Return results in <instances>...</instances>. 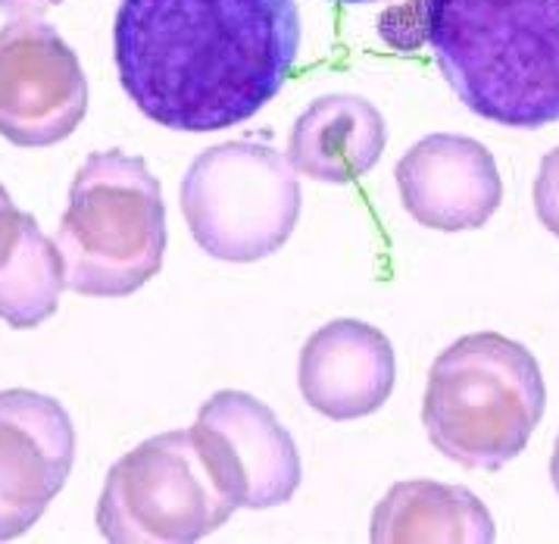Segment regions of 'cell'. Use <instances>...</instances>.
I'll return each instance as SVG.
<instances>
[{"label":"cell","instance_id":"9a60e30c","mask_svg":"<svg viewBox=\"0 0 559 544\" xmlns=\"http://www.w3.org/2000/svg\"><path fill=\"white\" fill-rule=\"evenodd\" d=\"M535 210L540 226L559 238V147L540 159L535 179Z\"/></svg>","mask_w":559,"mask_h":544},{"label":"cell","instance_id":"8fae6325","mask_svg":"<svg viewBox=\"0 0 559 544\" xmlns=\"http://www.w3.org/2000/svg\"><path fill=\"white\" fill-rule=\"evenodd\" d=\"M397 379L394 347L384 332L359 319L316 329L300 351L297 382L304 401L337 423L381 410Z\"/></svg>","mask_w":559,"mask_h":544},{"label":"cell","instance_id":"52a82bcc","mask_svg":"<svg viewBox=\"0 0 559 544\" xmlns=\"http://www.w3.org/2000/svg\"><path fill=\"white\" fill-rule=\"evenodd\" d=\"M88 114V79L75 50L41 20L0 28V138L50 147Z\"/></svg>","mask_w":559,"mask_h":544},{"label":"cell","instance_id":"8992f818","mask_svg":"<svg viewBox=\"0 0 559 544\" xmlns=\"http://www.w3.org/2000/svg\"><path fill=\"white\" fill-rule=\"evenodd\" d=\"M235 510L194 431H163L107 473L97 529L116 544H191L213 535Z\"/></svg>","mask_w":559,"mask_h":544},{"label":"cell","instance_id":"2e32d148","mask_svg":"<svg viewBox=\"0 0 559 544\" xmlns=\"http://www.w3.org/2000/svg\"><path fill=\"white\" fill-rule=\"evenodd\" d=\"M63 0H0V13L13 20H41L47 10L60 7Z\"/></svg>","mask_w":559,"mask_h":544},{"label":"cell","instance_id":"3957f363","mask_svg":"<svg viewBox=\"0 0 559 544\" xmlns=\"http://www.w3.org/2000/svg\"><path fill=\"white\" fill-rule=\"evenodd\" d=\"M544 410L547 388L532 351L497 332H475L431 366L423 426L453 463L500 470L525 451Z\"/></svg>","mask_w":559,"mask_h":544},{"label":"cell","instance_id":"ac0fdd59","mask_svg":"<svg viewBox=\"0 0 559 544\" xmlns=\"http://www.w3.org/2000/svg\"><path fill=\"white\" fill-rule=\"evenodd\" d=\"M7 204H13V198L7 194V188L0 185V206H7Z\"/></svg>","mask_w":559,"mask_h":544},{"label":"cell","instance_id":"e0dca14e","mask_svg":"<svg viewBox=\"0 0 559 544\" xmlns=\"http://www.w3.org/2000/svg\"><path fill=\"white\" fill-rule=\"evenodd\" d=\"M550 478H554V488H557V495H559V438H557V448H554V457H550Z\"/></svg>","mask_w":559,"mask_h":544},{"label":"cell","instance_id":"30bf717a","mask_svg":"<svg viewBox=\"0 0 559 544\" xmlns=\"http://www.w3.org/2000/svg\"><path fill=\"white\" fill-rule=\"evenodd\" d=\"M401 201L419 226L435 232L481 228L503 201L491 151L466 135H428L394 169Z\"/></svg>","mask_w":559,"mask_h":544},{"label":"cell","instance_id":"7c38bea8","mask_svg":"<svg viewBox=\"0 0 559 544\" xmlns=\"http://www.w3.org/2000/svg\"><path fill=\"white\" fill-rule=\"evenodd\" d=\"M384 144V119L366 97L325 94L297 116L288 138V159L307 179L350 185L379 163Z\"/></svg>","mask_w":559,"mask_h":544},{"label":"cell","instance_id":"6da1fadb","mask_svg":"<svg viewBox=\"0 0 559 544\" xmlns=\"http://www.w3.org/2000/svg\"><path fill=\"white\" fill-rule=\"evenodd\" d=\"M297 50L294 0H122L112 25L122 88L176 132H219L260 114Z\"/></svg>","mask_w":559,"mask_h":544},{"label":"cell","instance_id":"7a4b0ae2","mask_svg":"<svg viewBox=\"0 0 559 544\" xmlns=\"http://www.w3.org/2000/svg\"><path fill=\"white\" fill-rule=\"evenodd\" d=\"M416 13L472 114L507 129L559 122V0H419Z\"/></svg>","mask_w":559,"mask_h":544},{"label":"cell","instance_id":"4fadbf2b","mask_svg":"<svg viewBox=\"0 0 559 544\" xmlns=\"http://www.w3.org/2000/svg\"><path fill=\"white\" fill-rule=\"evenodd\" d=\"M491 510L463 485L397 482L372 513L376 544H491Z\"/></svg>","mask_w":559,"mask_h":544},{"label":"cell","instance_id":"277c9868","mask_svg":"<svg viewBox=\"0 0 559 544\" xmlns=\"http://www.w3.org/2000/svg\"><path fill=\"white\" fill-rule=\"evenodd\" d=\"M57 248L75 295L129 297L144 288L166 253V204L147 163L122 151L91 154L69 188Z\"/></svg>","mask_w":559,"mask_h":544},{"label":"cell","instance_id":"5b68a950","mask_svg":"<svg viewBox=\"0 0 559 544\" xmlns=\"http://www.w3.org/2000/svg\"><path fill=\"white\" fill-rule=\"evenodd\" d=\"M179 198L191 238L228 263H257L282 250L304 201L292 159L250 138L206 147L188 166Z\"/></svg>","mask_w":559,"mask_h":544},{"label":"cell","instance_id":"ba28073f","mask_svg":"<svg viewBox=\"0 0 559 544\" xmlns=\"http://www.w3.org/2000/svg\"><path fill=\"white\" fill-rule=\"evenodd\" d=\"M210 473L238 510H269L294 498L304 466L292 431L247 391H216L191 426Z\"/></svg>","mask_w":559,"mask_h":544},{"label":"cell","instance_id":"d6986e66","mask_svg":"<svg viewBox=\"0 0 559 544\" xmlns=\"http://www.w3.org/2000/svg\"><path fill=\"white\" fill-rule=\"evenodd\" d=\"M335 3H376V0H335Z\"/></svg>","mask_w":559,"mask_h":544},{"label":"cell","instance_id":"9c48e42d","mask_svg":"<svg viewBox=\"0 0 559 544\" xmlns=\"http://www.w3.org/2000/svg\"><path fill=\"white\" fill-rule=\"evenodd\" d=\"M75 429L60 401L10 388L0 391V542H13L41 520L67 485Z\"/></svg>","mask_w":559,"mask_h":544},{"label":"cell","instance_id":"5bb4252c","mask_svg":"<svg viewBox=\"0 0 559 544\" xmlns=\"http://www.w3.org/2000/svg\"><path fill=\"white\" fill-rule=\"evenodd\" d=\"M67 267L57 241L16 204L0 206V319L13 329H35L60 307Z\"/></svg>","mask_w":559,"mask_h":544}]
</instances>
